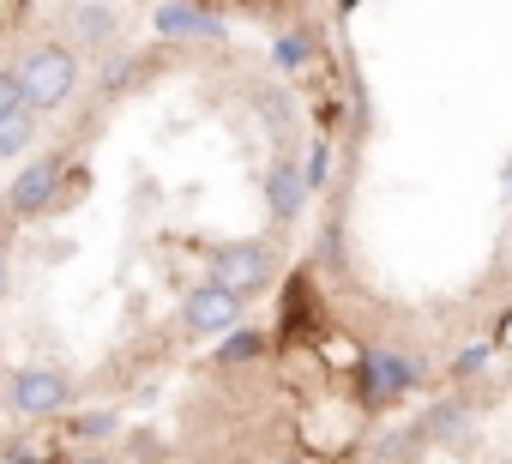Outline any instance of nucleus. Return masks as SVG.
<instances>
[{
  "instance_id": "ddd939ff",
  "label": "nucleus",
  "mask_w": 512,
  "mask_h": 464,
  "mask_svg": "<svg viewBox=\"0 0 512 464\" xmlns=\"http://www.w3.org/2000/svg\"><path fill=\"white\" fill-rule=\"evenodd\" d=\"M67 428H73V440H103V434H115V416L109 410H91V416H73Z\"/></svg>"
},
{
  "instance_id": "20e7f679",
  "label": "nucleus",
  "mask_w": 512,
  "mask_h": 464,
  "mask_svg": "<svg viewBox=\"0 0 512 464\" xmlns=\"http://www.w3.org/2000/svg\"><path fill=\"white\" fill-rule=\"evenodd\" d=\"M7 398H13L19 416H55L73 398V380L61 368H19V380L7 386Z\"/></svg>"
},
{
  "instance_id": "4468645a",
  "label": "nucleus",
  "mask_w": 512,
  "mask_h": 464,
  "mask_svg": "<svg viewBox=\"0 0 512 464\" xmlns=\"http://www.w3.org/2000/svg\"><path fill=\"white\" fill-rule=\"evenodd\" d=\"M13 109H25V79H19V67L0 73V115H13Z\"/></svg>"
},
{
  "instance_id": "f03ea898",
  "label": "nucleus",
  "mask_w": 512,
  "mask_h": 464,
  "mask_svg": "<svg viewBox=\"0 0 512 464\" xmlns=\"http://www.w3.org/2000/svg\"><path fill=\"white\" fill-rule=\"evenodd\" d=\"M211 272H217V284H229L235 296H260V290L272 284L278 260H272L266 242H229V248L211 254Z\"/></svg>"
},
{
  "instance_id": "0eeeda50",
  "label": "nucleus",
  "mask_w": 512,
  "mask_h": 464,
  "mask_svg": "<svg viewBox=\"0 0 512 464\" xmlns=\"http://www.w3.org/2000/svg\"><path fill=\"white\" fill-rule=\"evenodd\" d=\"M151 31L157 37H223V25L211 19V13H199V7H187V0H163V7L151 13Z\"/></svg>"
},
{
  "instance_id": "f8f14e48",
  "label": "nucleus",
  "mask_w": 512,
  "mask_h": 464,
  "mask_svg": "<svg viewBox=\"0 0 512 464\" xmlns=\"http://www.w3.org/2000/svg\"><path fill=\"white\" fill-rule=\"evenodd\" d=\"M260 350H266V338H260V332H235V338L223 344V368H235V362H253Z\"/></svg>"
},
{
  "instance_id": "f257e3e1",
  "label": "nucleus",
  "mask_w": 512,
  "mask_h": 464,
  "mask_svg": "<svg viewBox=\"0 0 512 464\" xmlns=\"http://www.w3.org/2000/svg\"><path fill=\"white\" fill-rule=\"evenodd\" d=\"M19 79H25V103L43 115V109H61L79 85V55L67 43H43L19 61Z\"/></svg>"
},
{
  "instance_id": "39448f33",
  "label": "nucleus",
  "mask_w": 512,
  "mask_h": 464,
  "mask_svg": "<svg viewBox=\"0 0 512 464\" xmlns=\"http://www.w3.org/2000/svg\"><path fill=\"white\" fill-rule=\"evenodd\" d=\"M181 320L193 326V332H235L241 326V296L229 290V284H205V290H193L187 296V308H181Z\"/></svg>"
},
{
  "instance_id": "9b49d317",
  "label": "nucleus",
  "mask_w": 512,
  "mask_h": 464,
  "mask_svg": "<svg viewBox=\"0 0 512 464\" xmlns=\"http://www.w3.org/2000/svg\"><path fill=\"white\" fill-rule=\"evenodd\" d=\"M73 25H79V37H85V43H109V37H115V19H109L103 7H79V13H73Z\"/></svg>"
},
{
  "instance_id": "dca6fc26",
  "label": "nucleus",
  "mask_w": 512,
  "mask_h": 464,
  "mask_svg": "<svg viewBox=\"0 0 512 464\" xmlns=\"http://www.w3.org/2000/svg\"><path fill=\"white\" fill-rule=\"evenodd\" d=\"M0 284H7V266H0Z\"/></svg>"
},
{
  "instance_id": "1a4fd4ad",
  "label": "nucleus",
  "mask_w": 512,
  "mask_h": 464,
  "mask_svg": "<svg viewBox=\"0 0 512 464\" xmlns=\"http://www.w3.org/2000/svg\"><path fill=\"white\" fill-rule=\"evenodd\" d=\"M37 109L25 103V109H13V115H0V157H19L25 145H31V133H37V121H31Z\"/></svg>"
},
{
  "instance_id": "9d476101",
  "label": "nucleus",
  "mask_w": 512,
  "mask_h": 464,
  "mask_svg": "<svg viewBox=\"0 0 512 464\" xmlns=\"http://www.w3.org/2000/svg\"><path fill=\"white\" fill-rule=\"evenodd\" d=\"M302 187H308V175H296L290 163H284V169H272V211H278V217H296Z\"/></svg>"
},
{
  "instance_id": "2eb2a0df",
  "label": "nucleus",
  "mask_w": 512,
  "mask_h": 464,
  "mask_svg": "<svg viewBox=\"0 0 512 464\" xmlns=\"http://www.w3.org/2000/svg\"><path fill=\"white\" fill-rule=\"evenodd\" d=\"M326 163H332V151H326V145H314V157H308V187H320V181H326Z\"/></svg>"
},
{
  "instance_id": "7ed1b4c3",
  "label": "nucleus",
  "mask_w": 512,
  "mask_h": 464,
  "mask_svg": "<svg viewBox=\"0 0 512 464\" xmlns=\"http://www.w3.org/2000/svg\"><path fill=\"white\" fill-rule=\"evenodd\" d=\"M61 181H67V157H31L19 175H13V187H7V211L13 217H37V211H49L55 205V193H61Z\"/></svg>"
},
{
  "instance_id": "6e6552de",
  "label": "nucleus",
  "mask_w": 512,
  "mask_h": 464,
  "mask_svg": "<svg viewBox=\"0 0 512 464\" xmlns=\"http://www.w3.org/2000/svg\"><path fill=\"white\" fill-rule=\"evenodd\" d=\"M314 326H320L314 284H308V278H290V290H284V338H296V332H314Z\"/></svg>"
},
{
  "instance_id": "423d86ee",
  "label": "nucleus",
  "mask_w": 512,
  "mask_h": 464,
  "mask_svg": "<svg viewBox=\"0 0 512 464\" xmlns=\"http://www.w3.org/2000/svg\"><path fill=\"white\" fill-rule=\"evenodd\" d=\"M410 380H416V368H410L404 356H368V368H362V398H368V404H392L398 392H410Z\"/></svg>"
}]
</instances>
